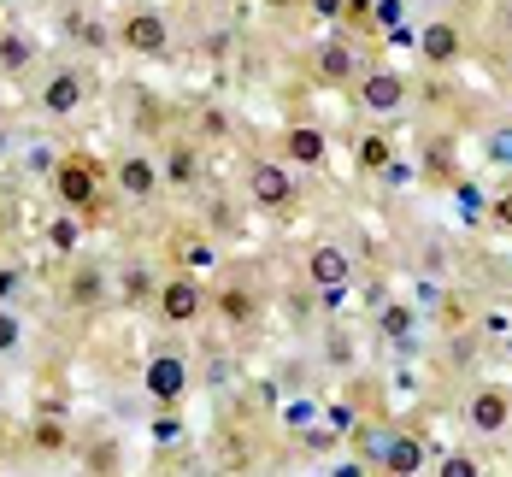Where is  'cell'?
<instances>
[{
  "label": "cell",
  "mask_w": 512,
  "mask_h": 477,
  "mask_svg": "<svg viewBox=\"0 0 512 477\" xmlns=\"http://www.w3.org/2000/svg\"><path fill=\"white\" fill-rule=\"evenodd\" d=\"M118 48L136 53V59H165L171 53V18L159 12V6H148V0H136L124 18H118Z\"/></svg>",
  "instance_id": "6da1fadb"
},
{
  "label": "cell",
  "mask_w": 512,
  "mask_h": 477,
  "mask_svg": "<svg viewBox=\"0 0 512 477\" xmlns=\"http://www.w3.org/2000/svg\"><path fill=\"white\" fill-rule=\"evenodd\" d=\"M53 201H59V212H71V218H95L101 212V171H95V159H59Z\"/></svg>",
  "instance_id": "7a4b0ae2"
},
{
  "label": "cell",
  "mask_w": 512,
  "mask_h": 477,
  "mask_svg": "<svg viewBox=\"0 0 512 477\" xmlns=\"http://www.w3.org/2000/svg\"><path fill=\"white\" fill-rule=\"evenodd\" d=\"M407 101H412V83L395 65H371V71L354 77V106L371 112V118H395V112H407Z\"/></svg>",
  "instance_id": "3957f363"
},
{
  "label": "cell",
  "mask_w": 512,
  "mask_h": 477,
  "mask_svg": "<svg viewBox=\"0 0 512 477\" xmlns=\"http://www.w3.org/2000/svg\"><path fill=\"white\" fill-rule=\"evenodd\" d=\"M206 307H212V295L201 289V277L195 271H177V277H165L154 295V313L171 324V330H189V324H201Z\"/></svg>",
  "instance_id": "277c9868"
},
{
  "label": "cell",
  "mask_w": 512,
  "mask_h": 477,
  "mask_svg": "<svg viewBox=\"0 0 512 477\" xmlns=\"http://www.w3.org/2000/svg\"><path fill=\"white\" fill-rule=\"evenodd\" d=\"M142 389L154 395L159 407H177V401H189L195 371H189V360H183L177 348H154V354H148V366H142Z\"/></svg>",
  "instance_id": "5b68a950"
},
{
  "label": "cell",
  "mask_w": 512,
  "mask_h": 477,
  "mask_svg": "<svg viewBox=\"0 0 512 477\" xmlns=\"http://www.w3.org/2000/svg\"><path fill=\"white\" fill-rule=\"evenodd\" d=\"M83 106H89V77L77 65H53L36 89V112L42 118H77Z\"/></svg>",
  "instance_id": "8992f818"
},
{
  "label": "cell",
  "mask_w": 512,
  "mask_h": 477,
  "mask_svg": "<svg viewBox=\"0 0 512 477\" xmlns=\"http://www.w3.org/2000/svg\"><path fill=\"white\" fill-rule=\"evenodd\" d=\"M248 201H254L259 212H289L301 201L295 171H289L283 159H254V165H248Z\"/></svg>",
  "instance_id": "52a82bcc"
},
{
  "label": "cell",
  "mask_w": 512,
  "mask_h": 477,
  "mask_svg": "<svg viewBox=\"0 0 512 477\" xmlns=\"http://www.w3.org/2000/svg\"><path fill=\"white\" fill-rule=\"evenodd\" d=\"M112 183H118V195H124L130 207H154L159 189H165V177H159V159L142 154V148L118 154V165H112Z\"/></svg>",
  "instance_id": "ba28073f"
},
{
  "label": "cell",
  "mask_w": 512,
  "mask_h": 477,
  "mask_svg": "<svg viewBox=\"0 0 512 477\" xmlns=\"http://www.w3.org/2000/svg\"><path fill=\"white\" fill-rule=\"evenodd\" d=\"M371 324H377V342H389L395 354H418V348H424V336H418V307H412V301L383 295V301L371 307Z\"/></svg>",
  "instance_id": "9c48e42d"
},
{
  "label": "cell",
  "mask_w": 512,
  "mask_h": 477,
  "mask_svg": "<svg viewBox=\"0 0 512 477\" xmlns=\"http://www.w3.org/2000/svg\"><path fill=\"white\" fill-rule=\"evenodd\" d=\"M412 48L424 65H436V71H448V65H460L465 59V36L454 18H424L418 30H412Z\"/></svg>",
  "instance_id": "30bf717a"
},
{
  "label": "cell",
  "mask_w": 512,
  "mask_h": 477,
  "mask_svg": "<svg viewBox=\"0 0 512 477\" xmlns=\"http://www.w3.org/2000/svg\"><path fill=\"white\" fill-rule=\"evenodd\" d=\"M465 424H471V436H507L512 395L501 383H477V389L465 395Z\"/></svg>",
  "instance_id": "8fae6325"
},
{
  "label": "cell",
  "mask_w": 512,
  "mask_h": 477,
  "mask_svg": "<svg viewBox=\"0 0 512 477\" xmlns=\"http://www.w3.org/2000/svg\"><path fill=\"white\" fill-rule=\"evenodd\" d=\"M112 301V271H101L95 260H77L71 265V277H65V307H77V313H95Z\"/></svg>",
  "instance_id": "7c38bea8"
},
{
  "label": "cell",
  "mask_w": 512,
  "mask_h": 477,
  "mask_svg": "<svg viewBox=\"0 0 512 477\" xmlns=\"http://www.w3.org/2000/svg\"><path fill=\"white\" fill-rule=\"evenodd\" d=\"M307 283L312 289H348V283H354V254H348L342 242L307 248Z\"/></svg>",
  "instance_id": "4fadbf2b"
},
{
  "label": "cell",
  "mask_w": 512,
  "mask_h": 477,
  "mask_svg": "<svg viewBox=\"0 0 512 477\" xmlns=\"http://www.w3.org/2000/svg\"><path fill=\"white\" fill-rule=\"evenodd\" d=\"M154 159H159V177H165V189L189 195V189L201 183V148H195V142H183V136H177V142H165Z\"/></svg>",
  "instance_id": "5bb4252c"
},
{
  "label": "cell",
  "mask_w": 512,
  "mask_h": 477,
  "mask_svg": "<svg viewBox=\"0 0 512 477\" xmlns=\"http://www.w3.org/2000/svg\"><path fill=\"white\" fill-rule=\"evenodd\" d=\"M154 295H159V277H154V265H142V260L118 265V277H112V301H118V307H130V313H142V307H154Z\"/></svg>",
  "instance_id": "9a60e30c"
},
{
  "label": "cell",
  "mask_w": 512,
  "mask_h": 477,
  "mask_svg": "<svg viewBox=\"0 0 512 477\" xmlns=\"http://www.w3.org/2000/svg\"><path fill=\"white\" fill-rule=\"evenodd\" d=\"M330 159V136L318 124H289L283 130V165H301V171H318Z\"/></svg>",
  "instance_id": "2e32d148"
},
{
  "label": "cell",
  "mask_w": 512,
  "mask_h": 477,
  "mask_svg": "<svg viewBox=\"0 0 512 477\" xmlns=\"http://www.w3.org/2000/svg\"><path fill=\"white\" fill-rule=\"evenodd\" d=\"M383 477H418L424 472V436L418 430H395L389 436V454H383Z\"/></svg>",
  "instance_id": "e0dca14e"
},
{
  "label": "cell",
  "mask_w": 512,
  "mask_h": 477,
  "mask_svg": "<svg viewBox=\"0 0 512 477\" xmlns=\"http://www.w3.org/2000/svg\"><path fill=\"white\" fill-rule=\"evenodd\" d=\"M312 71H318V83H354L359 77V59H354V48L348 42H318L312 48Z\"/></svg>",
  "instance_id": "ac0fdd59"
},
{
  "label": "cell",
  "mask_w": 512,
  "mask_h": 477,
  "mask_svg": "<svg viewBox=\"0 0 512 477\" xmlns=\"http://www.w3.org/2000/svg\"><path fill=\"white\" fill-rule=\"evenodd\" d=\"M65 30H71V42H77V48H95V53L118 42V36L106 30V24L95 18V12H89V6H65Z\"/></svg>",
  "instance_id": "d6986e66"
},
{
  "label": "cell",
  "mask_w": 512,
  "mask_h": 477,
  "mask_svg": "<svg viewBox=\"0 0 512 477\" xmlns=\"http://www.w3.org/2000/svg\"><path fill=\"white\" fill-rule=\"evenodd\" d=\"M36 65V36L24 30H0V77H24Z\"/></svg>",
  "instance_id": "ffe728a7"
},
{
  "label": "cell",
  "mask_w": 512,
  "mask_h": 477,
  "mask_svg": "<svg viewBox=\"0 0 512 477\" xmlns=\"http://www.w3.org/2000/svg\"><path fill=\"white\" fill-rule=\"evenodd\" d=\"M42 242H48L59 260H77V242H83V218H71V212H53L48 224H42Z\"/></svg>",
  "instance_id": "44dd1931"
},
{
  "label": "cell",
  "mask_w": 512,
  "mask_h": 477,
  "mask_svg": "<svg viewBox=\"0 0 512 477\" xmlns=\"http://www.w3.org/2000/svg\"><path fill=\"white\" fill-rule=\"evenodd\" d=\"M212 307H218V318L224 324H254V289H242V283H230V289H218L212 295Z\"/></svg>",
  "instance_id": "7402d4cb"
},
{
  "label": "cell",
  "mask_w": 512,
  "mask_h": 477,
  "mask_svg": "<svg viewBox=\"0 0 512 477\" xmlns=\"http://www.w3.org/2000/svg\"><path fill=\"white\" fill-rule=\"evenodd\" d=\"M354 159H359V171H389V165H395V142L377 136V130H365L354 142Z\"/></svg>",
  "instance_id": "603a6c76"
},
{
  "label": "cell",
  "mask_w": 512,
  "mask_h": 477,
  "mask_svg": "<svg viewBox=\"0 0 512 477\" xmlns=\"http://www.w3.org/2000/svg\"><path fill=\"white\" fill-rule=\"evenodd\" d=\"M348 436H354V448H359V460H365V466H383V454H389V436H395V430H371V424H354Z\"/></svg>",
  "instance_id": "cb8c5ba5"
},
{
  "label": "cell",
  "mask_w": 512,
  "mask_h": 477,
  "mask_svg": "<svg viewBox=\"0 0 512 477\" xmlns=\"http://www.w3.org/2000/svg\"><path fill=\"white\" fill-rule=\"evenodd\" d=\"M454 212H460L465 224H489V195H483L477 183H460V189H454Z\"/></svg>",
  "instance_id": "d4e9b609"
},
{
  "label": "cell",
  "mask_w": 512,
  "mask_h": 477,
  "mask_svg": "<svg viewBox=\"0 0 512 477\" xmlns=\"http://www.w3.org/2000/svg\"><path fill=\"white\" fill-rule=\"evenodd\" d=\"M65 442H71V436H65V424L59 419H36L30 424V448H36V454H65Z\"/></svg>",
  "instance_id": "484cf974"
},
{
  "label": "cell",
  "mask_w": 512,
  "mask_h": 477,
  "mask_svg": "<svg viewBox=\"0 0 512 477\" xmlns=\"http://www.w3.org/2000/svg\"><path fill=\"white\" fill-rule=\"evenodd\" d=\"M295 442H301L307 454H336V448H342L348 436H336L330 424H301V430H295Z\"/></svg>",
  "instance_id": "4316f807"
},
{
  "label": "cell",
  "mask_w": 512,
  "mask_h": 477,
  "mask_svg": "<svg viewBox=\"0 0 512 477\" xmlns=\"http://www.w3.org/2000/svg\"><path fill=\"white\" fill-rule=\"evenodd\" d=\"M483 159L501 165V171H512V124H495V130L483 136Z\"/></svg>",
  "instance_id": "83f0119b"
},
{
  "label": "cell",
  "mask_w": 512,
  "mask_h": 477,
  "mask_svg": "<svg viewBox=\"0 0 512 477\" xmlns=\"http://www.w3.org/2000/svg\"><path fill=\"white\" fill-rule=\"evenodd\" d=\"M12 354H24V318L0 307V360H12Z\"/></svg>",
  "instance_id": "f1b7e54d"
},
{
  "label": "cell",
  "mask_w": 512,
  "mask_h": 477,
  "mask_svg": "<svg viewBox=\"0 0 512 477\" xmlns=\"http://www.w3.org/2000/svg\"><path fill=\"white\" fill-rule=\"evenodd\" d=\"M436 477H483V460H477L471 448H454V454H442Z\"/></svg>",
  "instance_id": "f546056e"
},
{
  "label": "cell",
  "mask_w": 512,
  "mask_h": 477,
  "mask_svg": "<svg viewBox=\"0 0 512 477\" xmlns=\"http://www.w3.org/2000/svg\"><path fill=\"white\" fill-rule=\"evenodd\" d=\"M407 30V0H371V30Z\"/></svg>",
  "instance_id": "4dcf8cb0"
},
{
  "label": "cell",
  "mask_w": 512,
  "mask_h": 477,
  "mask_svg": "<svg viewBox=\"0 0 512 477\" xmlns=\"http://www.w3.org/2000/svg\"><path fill=\"white\" fill-rule=\"evenodd\" d=\"M24 301V265L0 260V307H18Z\"/></svg>",
  "instance_id": "1f68e13d"
},
{
  "label": "cell",
  "mask_w": 512,
  "mask_h": 477,
  "mask_svg": "<svg viewBox=\"0 0 512 477\" xmlns=\"http://www.w3.org/2000/svg\"><path fill=\"white\" fill-rule=\"evenodd\" d=\"M24 165H30V171H36V177H42V171H59V148H48V142H36V148H24Z\"/></svg>",
  "instance_id": "d6a6232c"
},
{
  "label": "cell",
  "mask_w": 512,
  "mask_h": 477,
  "mask_svg": "<svg viewBox=\"0 0 512 477\" xmlns=\"http://www.w3.org/2000/svg\"><path fill=\"white\" fill-rule=\"evenodd\" d=\"M148 436H154L159 448H171V442H183V419H177V413H165V419L148 424Z\"/></svg>",
  "instance_id": "836d02e7"
},
{
  "label": "cell",
  "mask_w": 512,
  "mask_h": 477,
  "mask_svg": "<svg viewBox=\"0 0 512 477\" xmlns=\"http://www.w3.org/2000/svg\"><path fill=\"white\" fill-rule=\"evenodd\" d=\"M312 18H324V24H342L348 18V0H307Z\"/></svg>",
  "instance_id": "e575fe53"
},
{
  "label": "cell",
  "mask_w": 512,
  "mask_h": 477,
  "mask_svg": "<svg viewBox=\"0 0 512 477\" xmlns=\"http://www.w3.org/2000/svg\"><path fill=\"white\" fill-rule=\"evenodd\" d=\"M489 224L495 230H512V189L507 195H489Z\"/></svg>",
  "instance_id": "d590c367"
},
{
  "label": "cell",
  "mask_w": 512,
  "mask_h": 477,
  "mask_svg": "<svg viewBox=\"0 0 512 477\" xmlns=\"http://www.w3.org/2000/svg\"><path fill=\"white\" fill-rule=\"evenodd\" d=\"M454 165V142L448 136H430V171H448Z\"/></svg>",
  "instance_id": "8d00e7d4"
},
{
  "label": "cell",
  "mask_w": 512,
  "mask_h": 477,
  "mask_svg": "<svg viewBox=\"0 0 512 477\" xmlns=\"http://www.w3.org/2000/svg\"><path fill=\"white\" fill-rule=\"evenodd\" d=\"M324 424H330L336 436H348V430H354V407H342V401H336V407H324Z\"/></svg>",
  "instance_id": "74e56055"
},
{
  "label": "cell",
  "mask_w": 512,
  "mask_h": 477,
  "mask_svg": "<svg viewBox=\"0 0 512 477\" xmlns=\"http://www.w3.org/2000/svg\"><path fill=\"white\" fill-rule=\"evenodd\" d=\"M324 360H336V366H348V360H354V342H348V336L336 330V336L324 342Z\"/></svg>",
  "instance_id": "f35d334b"
},
{
  "label": "cell",
  "mask_w": 512,
  "mask_h": 477,
  "mask_svg": "<svg viewBox=\"0 0 512 477\" xmlns=\"http://www.w3.org/2000/svg\"><path fill=\"white\" fill-rule=\"evenodd\" d=\"M318 477H371V466L365 460H336L330 472H318Z\"/></svg>",
  "instance_id": "ab89813d"
},
{
  "label": "cell",
  "mask_w": 512,
  "mask_h": 477,
  "mask_svg": "<svg viewBox=\"0 0 512 477\" xmlns=\"http://www.w3.org/2000/svg\"><path fill=\"white\" fill-rule=\"evenodd\" d=\"M442 301V283H418V307H436Z\"/></svg>",
  "instance_id": "60d3db41"
},
{
  "label": "cell",
  "mask_w": 512,
  "mask_h": 477,
  "mask_svg": "<svg viewBox=\"0 0 512 477\" xmlns=\"http://www.w3.org/2000/svg\"><path fill=\"white\" fill-rule=\"evenodd\" d=\"M348 18L354 24H371V0H348Z\"/></svg>",
  "instance_id": "b9f144b4"
},
{
  "label": "cell",
  "mask_w": 512,
  "mask_h": 477,
  "mask_svg": "<svg viewBox=\"0 0 512 477\" xmlns=\"http://www.w3.org/2000/svg\"><path fill=\"white\" fill-rule=\"evenodd\" d=\"M183 260H189V265H206V260H212V248H201V242H189V248H183Z\"/></svg>",
  "instance_id": "7bdbcfd3"
},
{
  "label": "cell",
  "mask_w": 512,
  "mask_h": 477,
  "mask_svg": "<svg viewBox=\"0 0 512 477\" xmlns=\"http://www.w3.org/2000/svg\"><path fill=\"white\" fill-rule=\"evenodd\" d=\"M495 18H501V30L512 36V0H501V12H495Z\"/></svg>",
  "instance_id": "ee69618b"
},
{
  "label": "cell",
  "mask_w": 512,
  "mask_h": 477,
  "mask_svg": "<svg viewBox=\"0 0 512 477\" xmlns=\"http://www.w3.org/2000/svg\"><path fill=\"white\" fill-rule=\"evenodd\" d=\"M0 159H12V130L0 124Z\"/></svg>",
  "instance_id": "f6af8a7d"
},
{
  "label": "cell",
  "mask_w": 512,
  "mask_h": 477,
  "mask_svg": "<svg viewBox=\"0 0 512 477\" xmlns=\"http://www.w3.org/2000/svg\"><path fill=\"white\" fill-rule=\"evenodd\" d=\"M289 477H318V472H289Z\"/></svg>",
  "instance_id": "bcb514c9"
},
{
  "label": "cell",
  "mask_w": 512,
  "mask_h": 477,
  "mask_svg": "<svg viewBox=\"0 0 512 477\" xmlns=\"http://www.w3.org/2000/svg\"><path fill=\"white\" fill-rule=\"evenodd\" d=\"M242 477H259V472H242Z\"/></svg>",
  "instance_id": "7dc6e473"
},
{
  "label": "cell",
  "mask_w": 512,
  "mask_h": 477,
  "mask_svg": "<svg viewBox=\"0 0 512 477\" xmlns=\"http://www.w3.org/2000/svg\"><path fill=\"white\" fill-rule=\"evenodd\" d=\"M0 6H12V0H0Z\"/></svg>",
  "instance_id": "c3c4849f"
},
{
  "label": "cell",
  "mask_w": 512,
  "mask_h": 477,
  "mask_svg": "<svg viewBox=\"0 0 512 477\" xmlns=\"http://www.w3.org/2000/svg\"><path fill=\"white\" fill-rule=\"evenodd\" d=\"M6 477H18V472H6Z\"/></svg>",
  "instance_id": "681fc988"
}]
</instances>
